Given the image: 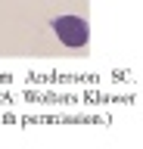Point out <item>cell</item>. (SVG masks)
I'll return each instance as SVG.
<instances>
[{
	"mask_svg": "<svg viewBox=\"0 0 143 149\" xmlns=\"http://www.w3.org/2000/svg\"><path fill=\"white\" fill-rule=\"evenodd\" d=\"M50 28H53L56 40L62 47H68V50H84V47L90 44V25H87L84 16H72V13L56 16L50 22Z\"/></svg>",
	"mask_w": 143,
	"mask_h": 149,
	"instance_id": "cell-1",
	"label": "cell"
}]
</instances>
